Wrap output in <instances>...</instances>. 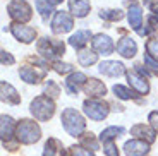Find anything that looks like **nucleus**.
<instances>
[{
	"label": "nucleus",
	"instance_id": "1",
	"mask_svg": "<svg viewBox=\"0 0 158 156\" xmlns=\"http://www.w3.org/2000/svg\"><path fill=\"white\" fill-rule=\"evenodd\" d=\"M41 137V129L40 125L33 120L23 118L16 127V139L21 144H35Z\"/></svg>",
	"mask_w": 158,
	"mask_h": 156
},
{
	"label": "nucleus",
	"instance_id": "2",
	"mask_svg": "<svg viewBox=\"0 0 158 156\" xmlns=\"http://www.w3.org/2000/svg\"><path fill=\"white\" fill-rule=\"evenodd\" d=\"M60 120H62L64 129L67 130L72 137H81V134L84 132V129H86V122H84L83 115H81L79 112H76L74 108H65L64 110Z\"/></svg>",
	"mask_w": 158,
	"mask_h": 156
},
{
	"label": "nucleus",
	"instance_id": "3",
	"mask_svg": "<svg viewBox=\"0 0 158 156\" xmlns=\"http://www.w3.org/2000/svg\"><path fill=\"white\" fill-rule=\"evenodd\" d=\"M31 115L40 122H47L53 117V113H55V103L53 100L48 96H36L35 100L31 101Z\"/></svg>",
	"mask_w": 158,
	"mask_h": 156
},
{
	"label": "nucleus",
	"instance_id": "4",
	"mask_svg": "<svg viewBox=\"0 0 158 156\" xmlns=\"http://www.w3.org/2000/svg\"><path fill=\"white\" fill-rule=\"evenodd\" d=\"M38 53L47 60H55L65 53V45L60 39L53 38H41L38 41Z\"/></svg>",
	"mask_w": 158,
	"mask_h": 156
},
{
	"label": "nucleus",
	"instance_id": "5",
	"mask_svg": "<svg viewBox=\"0 0 158 156\" xmlns=\"http://www.w3.org/2000/svg\"><path fill=\"white\" fill-rule=\"evenodd\" d=\"M7 12L16 24H24L33 17V9L26 0H12L7 5Z\"/></svg>",
	"mask_w": 158,
	"mask_h": 156
},
{
	"label": "nucleus",
	"instance_id": "6",
	"mask_svg": "<svg viewBox=\"0 0 158 156\" xmlns=\"http://www.w3.org/2000/svg\"><path fill=\"white\" fill-rule=\"evenodd\" d=\"M83 110L91 120H103V118H107L108 112H110L108 103L102 101V100H86L83 103Z\"/></svg>",
	"mask_w": 158,
	"mask_h": 156
},
{
	"label": "nucleus",
	"instance_id": "7",
	"mask_svg": "<svg viewBox=\"0 0 158 156\" xmlns=\"http://www.w3.org/2000/svg\"><path fill=\"white\" fill-rule=\"evenodd\" d=\"M74 27V19L69 12L64 10H57L55 17L52 21V31L55 35H64V33H69Z\"/></svg>",
	"mask_w": 158,
	"mask_h": 156
},
{
	"label": "nucleus",
	"instance_id": "8",
	"mask_svg": "<svg viewBox=\"0 0 158 156\" xmlns=\"http://www.w3.org/2000/svg\"><path fill=\"white\" fill-rule=\"evenodd\" d=\"M45 74H47V67L40 65V67H31V65H23L19 69V76L21 79H23L24 82H28V84H36V82H40L41 79L45 77Z\"/></svg>",
	"mask_w": 158,
	"mask_h": 156
},
{
	"label": "nucleus",
	"instance_id": "9",
	"mask_svg": "<svg viewBox=\"0 0 158 156\" xmlns=\"http://www.w3.org/2000/svg\"><path fill=\"white\" fill-rule=\"evenodd\" d=\"M10 33L14 35V38L17 41H23V43H33L36 38V29L29 26H24V24H10Z\"/></svg>",
	"mask_w": 158,
	"mask_h": 156
},
{
	"label": "nucleus",
	"instance_id": "10",
	"mask_svg": "<svg viewBox=\"0 0 158 156\" xmlns=\"http://www.w3.org/2000/svg\"><path fill=\"white\" fill-rule=\"evenodd\" d=\"M16 120L10 115H0V139L4 142H10L16 136Z\"/></svg>",
	"mask_w": 158,
	"mask_h": 156
},
{
	"label": "nucleus",
	"instance_id": "11",
	"mask_svg": "<svg viewBox=\"0 0 158 156\" xmlns=\"http://www.w3.org/2000/svg\"><path fill=\"white\" fill-rule=\"evenodd\" d=\"M0 101L9 103V105H19L21 103V94L17 89L9 82L0 81Z\"/></svg>",
	"mask_w": 158,
	"mask_h": 156
},
{
	"label": "nucleus",
	"instance_id": "12",
	"mask_svg": "<svg viewBox=\"0 0 158 156\" xmlns=\"http://www.w3.org/2000/svg\"><path fill=\"white\" fill-rule=\"evenodd\" d=\"M124 153L127 156H146L150 153V144L141 139H131L124 146Z\"/></svg>",
	"mask_w": 158,
	"mask_h": 156
},
{
	"label": "nucleus",
	"instance_id": "13",
	"mask_svg": "<svg viewBox=\"0 0 158 156\" xmlns=\"http://www.w3.org/2000/svg\"><path fill=\"white\" fill-rule=\"evenodd\" d=\"M91 45H93V50L98 51V53H103V55H110L114 51V43H112L110 36H107V35L93 36Z\"/></svg>",
	"mask_w": 158,
	"mask_h": 156
},
{
	"label": "nucleus",
	"instance_id": "14",
	"mask_svg": "<svg viewBox=\"0 0 158 156\" xmlns=\"http://www.w3.org/2000/svg\"><path fill=\"white\" fill-rule=\"evenodd\" d=\"M88 81V77L83 72H72L65 81V89L69 91V94H77V89L81 86H84Z\"/></svg>",
	"mask_w": 158,
	"mask_h": 156
},
{
	"label": "nucleus",
	"instance_id": "15",
	"mask_svg": "<svg viewBox=\"0 0 158 156\" xmlns=\"http://www.w3.org/2000/svg\"><path fill=\"white\" fill-rule=\"evenodd\" d=\"M100 72L103 76H110V77H118L126 72L124 65L120 62H112V60H107V62H102L100 64Z\"/></svg>",
	"mask_w": 158,
	"mask_h": 156
},
{
	"label": "nucleus",
	"instance_id": "16",
	"mask_svg": "<svg viewBox=\"0 0 158 156\" xmlns=\"http://www.w3.org/2000/svg\"><path fill=\"white\" fill-rule=\"evenodd\" d=\"M117 51L122 55L124 59H132L138 51V45L132 38H122L117 43Z\"/></svg>",
	"mask_w": 158,
	"mask_h": 156
},
{
	"label": "nucleus",
	"instance_id": "17",
	"mask_svg": "<svg viewBox=\"0 0 158 156\" xmlns=\"http://www.w3.org/2000/svg\"><path fill=\"white\" fill-rule=\"evenodd\" d=\"M83 88H84V93H86L88 96H103V94L107 93L105 84H103L102 81H98V79H95V77L88 79Z\"/></svg>",
	"mask_w": 158,
	"mask_h": 156
},
{
	"label": "nucleus",
	"instance_id": "18",
	"mask_svg": "<svg viewBox=\"0 0 158 156\" xmlns=\"http://www.w3.org/2000/svg\"><path fill=\"white\" fill-rule=\"evenodd\" d=\"M127 81H129V84L134 88L139 94H146L148 91H150L148 81L144 77H141V76H138L136 72H127Z\"/></svg>",
	"mask_w": 158,
	"mask_h": 156
},
{
	"label": "nucleus",
	"instance_id": "19",
	"mask_svg": "<svg viewBox=\"0 0 158 156\" xmlns=\"http://www.w3.org/2000/svg\"><path fill=\"white\" fill-rule=\"evenodd\" d=\"M131 134H132V136H138L139 139L144 141V142H148V144L155 142V130L150 129V127H146L144 124L134 125V127L131 129Z\"/></svg>",
	"mask_w": 158,
	"mask_h": 156
},
{
	"label": "nucleus",
	"instance_id": "20",
	"mask_svg": "<svg viewBox=\"0 0 158 156\" xmlns=\"http://www.w3.org/2000/svg\"><path fill=\"white\" fill-rule=\"evenodd\" d=\"M127 19H129V24L132 29H141L143 24V10L138 4H129V14H127Z\"/></svg>",
	"mask_w": 158,
	"mask_h": 156
},
{
	"label": "nucleus",
	"instance_id": "21",
	"mask_svg": "<svg viewBox=\"0 0 158 156\" xmlns=\"http://www.w3.org/2000/svg\"><path fill=\"white\" fill-rule=\"evenodd\" d=\"M69 9L76 17H84L91 9V4L88 0H69Z\"/></svg>",
	"mask_w": 158,
	"mask_h": 156
},
{
	"label": "nucleus",
	"instance_id": "22",
	"mask_svg": "<svg viewBox=\"0 0 158 156\" xmlns=\"http://www.w3.org/2000/svg\"><path fill=\"white\" fill-rule=\"evenodd\" d=\"M89 38H91V33L88 29H81V31H76V35H72L69 38V45L79 50V48H83L89 41Z\"/></svg>",
	"mask_w": 158,
	"mask_h": 156
},
{
	"label": "nucleus",
	"instance_id": "23",
	"mask_svg": "<svg viewBox=\"0 0 158 156\" xmlns=\"http://www.w3.org/2000/svg\"><path fill=\"white\" fill-rule=\"evenodd\" d=\"M126 132L124 130V127H107V129L102 132V136H100V141L102 142H107V141H114V139H117V137H120L122 134Z\"/></svg>",
	"mask_w": 158,
	"mask_h": 156
},
{
	"label": "nucleus",
	"instance_id": "24",
	"mask_svg": "<svg viewBox=\"0 0 158 156\" xmlns=\"http://www.w3.org/2000/svg\"><path fill=\"white\" fill-rule=\"evenodd\" d=\"M62 151V144H60L57 139H48L47 144H45V149H43V156H57V153Z\"/></svg>",
	"mask_w": 158,
	"mask_h": 156
},
{
	"label": "nucleus",
	"instance_id": "25",
	"mask_svg": "<svg viewBox=\"0 0 158 156\" xmlns=\"http://www.w3.org/2000/svg\"><path fill=\"white\" fill-rule=\"evenodd\" d=\"M81 148H88V149H91V151H96L100 146H98V141H96V137L89 132V134H84V136H81Z\"/></svg>",
	"mask_w": 158,
	"mask_h": 156
},
{
	"label": "nucleus",
	"instance_id": "26",
	"mask_svg": "<svg viewBox=\"0 0 158 156\" xmlns=\"http://www.w3.org/2000/svg\"><path fill=\"white\" fill-rule=\"evenodd\" d=\"M100 17L105 21H120L124 17L122 10H115V9H105L100 10Z\"/></svg>",
	"mask_w": 158,
	"mask_h": 156
},
{
	"label": "nucleus",
	"instance_id": "27",
	"mask_svg": "<svg viewBox=\"0 0 158 156\" xmlns=\"http://www.w3.org/2000/svg\"><path fill=\"white\" fill-rule=\"evenodd\" d=\"M77 60H79V64H81L83 67H89V65H93V64L98 60V55L93 53V51H81Z\"/></svg>",
	"mask_w": 158,
	"mask_h": 156
},
{
	"label": "nucleus",
	"instance_id": "28",
	"mask_svg": "<svg viewBox=\"0 0 158 156\" xmlns=\"http://www.w3.org/2000/svg\"><path fill=\"white\" fill-rule=\"evenodd\" d=\"M36 9H38V12L41 14L43 19H48L50 14L53 12V5H50L47 0H36Z\"/></svg>",
	"mask_w": 158,
	"mask_h": 156
},
{
	"label": "nucleus",
	"instance_id": "29",
	"mask_svg": "<svg viewBox=\"0 0 158 156\" xmlns=\"http://www.w3.org/2000/svg\"><path fill=\"white\" fill-rule=\"evenodd\" d=\"M59 94H60L59 84H55L53 81H47V84H45V96H48V98H59Z\"/></svg>",
	"mask_w": 158,
	"mask_h": 156
},
{
	"label": "nucleus",
	"instance_id": "30",
	"mask_svg": "<svg viewBox=\"0 0 158 156\" xmlns=\"http://www.w3.org/2000/svg\"><path fill=\"white\" fill-rule=\"evenodd\" d=\"M114 93H115V96L120 98V100H131V98H134L132 91H129L127 88L120 86V84H115L114 86Z\"/></svg>",
	"mask_w": 158,
	"mask_h": 156
},
{
	"label": "nucleus",
	"instance_id": "31",
	"mask_svg": "<svg viewBox=\"0 0 158 156\" xmlns=\"http://www.w3.org/2000/svg\"><path fill=\"white\" fill-rule=\"evenodd\" d=\"M146 50L151 59H155L158 62V39H150L146 43Z\"/></svg>",
	"mask_w": 158,
	"mask_h": 156
},
{
	"label": "nucleus",
	"instance_id": "32",
	"mask_svg": "<svg viewBox=\"0 0 158 156\" xmlns=\"http://www.w3.org/2000/svg\"><path fill=\"white\" fill-rule=\"evenodd\" d=\"M103 151L107 156H118V149L115 146L114 141H107V142H103Z\"/></svg>",
	"mask_w": 158,
	"mask_h": 156
},
{
	"label": "nucleus",
	"instance_id": "33",
	"mask_svg": "<svg viewBox=\"0 0 158 156\" xmlns=\"http://www.w3.org/2000/svg\"><path fill=\"white\" fill-rule=\"evenodd\" d=\"M53 70L59 74H69V72H72V65L64 62H53Z\"/></svg>",
	"mask_w": 158,
	"mask_h": 156
},
{
	"label": "nucleus",
	"instance_id": "34",
	"mask_svg": "<svg viewBox=\"0 0 158 156\" xmlns=\"http://www.w3.org/2000/svg\"><path fill=\"white\" fill-rule=\"evenodd\" d=\"M0 64H4V65H12V64H16V59H14L9 51H5V50L0 48Z\"/></svg>",
	"mask_w": 158,
	"mask_h": 156
},
{
	"label": "nucleus",
	"instance_id": "35",
	"mask_svg": "<svg viewBox=\"0 0 158 156\" xmlns=\"http://www.w3.org/2000/svg\"><path fill=\"white\" fill-rule=\"evenodd\" d=\"M148 120H150L151 127H153L155 132H158V112H151L150 117H148Z\"/></svg>",
	"mask_w": 158,
	"mask_h": 156
},
{
	"label": "nucleus",
	"instance_id": "36",
	"mask_svg": "<svg viewBox=\"0 0 158 156\" xmlns=\"http://www.w3.org/2000/svg\"><path fill=\"white\" fill-rule=\"evenodd\" d=\"M71 151H72V156H95L93 153L86 151L84 148H71Z\"/></svg>",
	"mask_w": 158,
	"mask_h": 156
},
{
	"label": "nucleus",
	"instance_id": "37",
	"mask_svg": "<svg viewBox=\"0 0 158 156\" xmlns=\"http://www.w3.org/2000/svg\"><path fill=\"white\" fill-rule=\"evenodd\" d=\"M144 64H146V65L150 67V69L158 70V62H156V60H153V59H151L150 55H146V57H144Z\"/></svg>",
	"mask_w": 158,
	"mask_h": 156
},
{
	"label": "nucleus",
	"instance_id": "38",
	"mask_svg": "<svg viewBox=\"0 0 158 156\" xmlns=\"http://www.w3.org/2000/svg\"><path fill=\"white\" fill-rule=\"evenodd\" d=\"M47 2H48L50 5H59V4H62L64 0H47Z\"/></svg>",
	"mask_w": 158,
	"mask_h": 156
},
{
	"label": "nucleus",
	"instance_id": "39",
	"mask_svg": "<svg viewBox=\"0 0 158 156\" xmlns=\"http://www.w3.org/2000/svg\"><path fill=\"white\" fill-rule=\"evenodd\" d=\"M150 7L153 9V12H156V14H158V4L156 5H150Z\"/></svg>",
	"mask_w": 158,
	"mask_h": 156
}]
</instances>
